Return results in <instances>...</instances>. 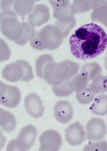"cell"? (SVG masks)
<instances>
[{"label": "cell", "instance_id": "cell-1", "mask_svg": "<svg viewBox=\"0 0 107 151\" xmlns=\"http://www.w3.org/2000/svg\"><path fill=\"white\" fill-rule=\"evenodd\" d=\"M107 46V34L95 23L77 29L70 38L71 52L77 59L87 60L97 57Z\"/></svg>", "mask_w": 107, "mask_h": 151}, {"label": "cell", "instance_id": "cell-2", "mask_svg": "<svg viewBox=\"0 0 107 151\" xmlns=\"http://www.w3.org/2000/svg\"><path fill=\"white\" fill-rule=\"evenodd\" d=\"M79 64L71 60H63L59 63L50 62L44 69L45 81L53 86H58L66 80H71L79 71Z\"/></svg>", "mask_w": 107, "mask_h": 151}, {"label": "cell", "instance_id": "cell-3", "mask_svg": "<svg viewBox=\"0 0 107 151\" xmlns=\"http://www.w3.org/2000/svg\"><path fill=\"white\" fill-rule=\"evenodd\" d=\"M0 30L5 37L15 42L22 37L23 27L17 20L14 11L0 13Z\"/></svg>", "mask_w": 107, "mask_h": 151}, {"label": "cell", "instance_id": "cell-4", "mask_svg": "<svg viewBox=\"0 0 107 151\" xmlns=\"http://www.w3.org/2000/svg\"><path fill=\"white\" fill-rule=\"evenodd\" d=\"M37 137V129L32 124H29L22 128L17 139H12L7 147L8 151H27L35 142Z\"/></svg>", "mask_w": 107, "mask_h": 151}, {"label": "cell", "instance_id": "cell-5", "mask_svg": "<svg viewBox=\"0 0 107 151\" xmlns=\"http://www.w3.org/2000/svg\"><path fill=\"white\" fill-rule=\"evenodd\" d=\"M40 38L48 50L57 49L63 43V35L55 25H47L39 30Z\"/></svg>", "mask_w": 107, "mask_h": 151}, {"label": "cell", "instance_id": "cell-6", "mask_svg": "<svg viewBox=\"0 0 107 151\" xmlns=\"http://www.w3.org/2000/svg\"><path fill=\"white\" fill-rule=\"evenodd\" d=\"M21 101V92L18 87L0 82V103L7 108H16Z\"/></svg>", "mask_w": 107, "mask_h": 151}, {"label": "cell", "instance_id": "cell-7", "mask_svg": "<svg viewBox=\"0 0 107 151\" xmlns=\"http://www.w3.org/2000/svg\"><path fill=\"white\" fill-rule=\"evenodd\" d=\"M107 132V126L101 118L93 117L88 120L86 126V138L88 140L97 141L104 138Z\"/></svg>", "mask_w": 107, "mask_h": 151}, {"label": "cell", "instance_id": "cell-8", "mask_svg": "<svg viewBox=\"0 0 107 151\" xmlns=\"http://www.w3.org/2000/svg\"><path fill=\"white\" fill-rule=\"evenodd\" d=\"M63 140L60 133L55 130L45 131L39 137L40 151H57L62 146Z\"/></svg>", "mask_w": 107, "mask_h": 151}, {"label": "cell", "instance_id": "cell-9", "mask_svg": "<svg viewBox=\"0 0 107 151\" xmlns=\"http://www.w3.org/2000/svg\"><path fill=\"white\" fill-rule=\"evenodd\" d=\"M24 106L27 113L33 118H39L43 116L45 108L40 97L34 93H29L24 100Z\"/></svg>", "mask_w": 107, "mask_h": 151}, {"label": "cell", "instance_id": "cell-10", "mask_svg": "<svg viewBox=\"0 0 107 151\" xmlns=\"http://www.w3.org/2000/svg\"><path fill=\"white\" fill-rule=\"evenodd\" d=\"M65 139L71 146L80 145L86 139V132L79 122H74L65 129Z\"/></svg>", "mask_w": 107, "mask_h": 151}, {"label": "cell", "instance_id": "cell-11", "mask_svg": "<svg viewBox=\"0 0 107 151\" xmlns=\"http://www.w3.org/2000/svg\"><path fill=\"white\" fill-rule=\"evenodd\" d=\"M50 19V12L49 8L44 4H39L34 6L31 13L28 15L29 23L32 27H39L46 22H47Z\"/></svg>", "mask_w": 107, "mask_h": 151}, {"label": "cell", "instance_id": "cell-12", "mask_svg": "<svg viewBox=\"0 0 107 151\" xmlns=\"http://www.w3.org/2000/svg\"><path fill=\"white\" fill-rule=\"evenodd\" d=\"M54 114L59 123L67 124L73 117L72 105L67 101H60L56 102L54 107Z\"/></svg>", "mask_w": 107, "mask_h": 151}, {"label": "cell", "instance_id": "cell-13", "mask_svg": "<svg viewBox=\"0 0 107 151\" xmlns=\"http://www.w3.org/2000/svg\"><path fill=\"white\" fill-rule=\"evenodd\" d=\"M54 9V17L56 21L69 18L73 16L71 12V2L68 0H61V1H49Z\"/></svg>", "mask_w": 107, "mask_h": 151}, {"label": "cell", "instance_id": "cell-14", "mask_svg": "<svg viewBox=\"0 0 107 151\" xmlns=\"http://www.w3.org/2000/svg\"><path fill=\"white\" fill-rule=\"evenodd\" d=\"M23 68L17 62L10 63L7 65L2 70L3 78L13 83L18 82L19 80H21L23 78Z\"/></svg>", "mask_w": 107, "mask_h": 151}, {"label": "cell", "instance_id": "cell-15", "mask_svg": "<svg viewBox=\"0 0 107 151\" xmlns=\"http://www.w3.org/2000/svg\"><path fill=\"white\" fill-rule=\"evenodd\" d=\"M107 4V1H81V0H75L73 1L71 6V14H80V13H85L87 12L91 9H95L103 5Z\"/></svg>", "mask_w": 107, "mask_h": 151}, {"label": "cell", "instance_id": "cell-16", "mask_svg": "<svg viewBox=\"0 0 107 151\" xmlns=\"http://www.w3.org/2000/svg\"><path fill=\"white\" fill-rule=\"evenodd\" d=\"M0 126L7 132H12L16 127V120L15 116L3 109H0Z\"/></svg>", "mask_w": 107, "mask_h": 151}, {"label": "cell", "instance_id": "cell-17", "mask_svg": "<svg viewBox=\"0 0 107 151\" xmlns=\"http://www.w3.org/2000/svg\"><path fill=\"white\" fill-rule=\"evenodd\" d=\"M90 110L93 114L97 116L107 115V95L100 94L95 96L90 106Z\"/></svg>", "mask_w": 107, "mask_h": 151}, {"label": "cell", "instance_id": "cell-18", "mask_svg": "<svg viewBox=\"0 0 107 151\" xmlns=\"http://www.w3.org/2000/svg\"><path fill=\"white\" fill-rule=\"evenodd\" d=\"M79 73L83 74L85 77L88 79V81H93L95 78H96L97 77H99V76L101 75L102 68L98 63L92 62V63L85 64L80 68Z\"/></svg>", "mask_w": 107, "mask_h": 151}, {"label": "cell", "instance_id": "cell-19", "mask_svg": "<svg viewBox=\"0 0 107 151\" xmlns=\"http://www.w3.org/2000/svg\"><path fill=\"white\" fill-rule=\"evenodd\" d=\"M52 91L57 97H66L75 92L71 80H66L58 86H53Z\"/></svg>", "mask_w": 107, "mask_h": 151}, {"label": "cell", "instance_id": "cell-20", "mask_svg": "<svg viewBox=\"0 0 107 151\" xmlns=\"http://www.w3.org/2000/svg\"><path fill=\"white\" fill-rule=\"evenodd\" d=\"M36 2L32 1H15L14 10L15 13L22 17H24L26 14H30L34 8V4Z\"/></svg>", "mask_w": 107, "mask_h": 151}, {"label": "cell", "instance_id": "cell-21", "mask_svg": "<svg viewBox=\"0 0 107 151\" xmlns=\"http://www.w3.org/2000/svg\"><path fill=\"white\" fill-rule=\"evenodd\" d=\"M90 90L97 94L107 92V76H99L95 78L89 86Z\"/></svg>", "mask_w": 107, "mask_h": 151}, {"label": "cell", "instance_id": "cell-22", "mask_svg": "<svg viewBox=\"0 0 107 151\" xmlns=\"http://www.w3.org/2000/svg\"><path fill=\"white\" fill-rule=\"evenodd\" d=\"M54 58L50 54H44L39 56L35 62V67H36V73L37 76L39 78L44 79V69L47 64L53 62Z\"/></svg>", "mask_w": 107, "mask_h": 151}, {"label": "cell", "instance_id": "cell-23", "mask_svg": "<svg viewBox=\"0 0 107 151\" xmlns=\"http://www.w3.org/2000/svg\"><path fill=\"white\" fill-rule=\"evenodd\" d=\"M55 25L62 31L63 37H66L68 36V34L70 33L71 29L76 25V19L74 16H71V17H69L66 19L56 21Z\"/></svg>", "mask_w": 107, "mask_h": 151}, {"label": "cell", "instance_id": "cell-24", "mask_svg": "<svg viewBox=\"0 0 107 151\" xmlns=\"http://www.w3.org/2000/svg\"><path fill=\"white\" fill-rule=\"evenodd\" d=\"M23 35L22 36V37L15 41V43L18 45H26L29 41L31 40V38L34 37V35L36 34V30L34 29V27H32L30 23L27 22H23Z\"/></svg>", "mask_w": 107, "mask_h": 151}, {"label": "cell", "instance_id": "cell-25", "mask_svg": "<svg viewBox=\"0 0 107 151\" xmlns=\"http://www.w3.org/2000/svg\"><path fill=\"white\" fill-rule=\"evenodd\" d=\"M92 22H98L107 27V4L93 10L91 14Z\"/></svg>", "mask_w": 107, "mask_h": 151}, {"label": "cell", "instance_id": "cell-26", "mask_svg": "<svg viewBox=\"0 0 107 151\" xmlns=\"http://www.w3.org/2000/svg\"><path fill=\"white\" fill-rule=\"evenodd\" d=\"M95 98V93H94L89 87H87L79 92L76 93V99L77 101L83 105L89 104Z\"/></svg>", "mask_w": 107, "mask_h": 151}, {"label": "cell", "instance_id": "cell-27", "mask_svg": "<svg viewBox=\"0 0 107 151\" xmlns=\"http://www.w3.org/2000/svg\"><path fill=\"white\" fill-rule=\"evenodd\" d=\"M72 81V84H73V86H74V90L75 92H79L85 88H87V84H88V79L85 77V76L81 73H79L77 74L76 76L72 78L71 79Z\"/></svg>", "mask_w": 107, "mask_h": 151}, {"label": "cell", "instance_id": "cell-28", "mask_svg": "<svg viewBox=\"0 0 107 151\" xmlns=\"http://www.w3.org/2000/svg\"><path fill=\"white\" fill-rule=\"evenodd\" d=\"M16 62L19 63L23 68V78L21 80L24 81V82H28V81L33 79L34 76L32 73V68H31V66L29 64V62L26 60H16Z\"/></svg>", "mask_w": 107, "mask_h": 151}, {"label": "cell", "instance_id": "cell-29", "mask_svg": "<svg viewBox=\"0 0 107 151\" xmlns=\"http://www.w3.org/2000/svg\"><path fill=\"white\" fill-rule=\"evenodd\" d=\"M84 151H107V141L104 140H97V142H89L83 148Z\"/></svg>", "mask_w": 107, "mask_h": 151}, {"label": "cell", "instance_id": "cell-30", "mask_svg": "<svg viewBox=\"0 0 107 151\" xmlns=\"http://www.w3.org/2000/svg\"><path fill=\"white\" fill-rule=\"evenodd\" d=\"M0 44H1V46H0V61L3 62L10 58L11 51L3 39H0Z\"/></svg>", "mask_w": 107, "mask_h": 151}, {"label": "cell", "instance_id": "cell-31", "mask_svg": "<svg viewBox=\"0 0 107 151\" xmlns=\"http://www.w3.org/2000/svg\"><path fill=\"white\" fill-rule=\"evenodd\" d=\"M31 43V45L32 48L36 49V50H39V51H43L46 49L41 38H40V36H39V31H37L36 34L34 35V37L31 38V40L30 41Z\"/></svg>", "mask_w": 107, "mask_h": 151}, {"label": "cell", "instance_id": "cell-32", "mask_svg": "<svg viewBox=\"0 0 107 151\" xmlns=\"http://www.w3.org/2000/svg\"><path fill=\"white\" fill-rule=\"evenodd\" d=\"M15 1H1V5H0V7H1V12H9L12 11L10 8L14 6Z\"/></svg>", "mask_w": 107, "mask_h": 151}, {"label": "cell", "instance_id": "cell-33", "mask_svg": "<svg viewBox=\"0 0 107 151\" xmlns=\"http://www.w3.org/2000/svg\"><path fill=\"white\" fill-rule=\"evenodd\" d=\"M104 68H106V70H107V54H106V56H105V58H104Z\"/></svg>", "mask_w": 107, "mask_h": 151}]
</instances>
